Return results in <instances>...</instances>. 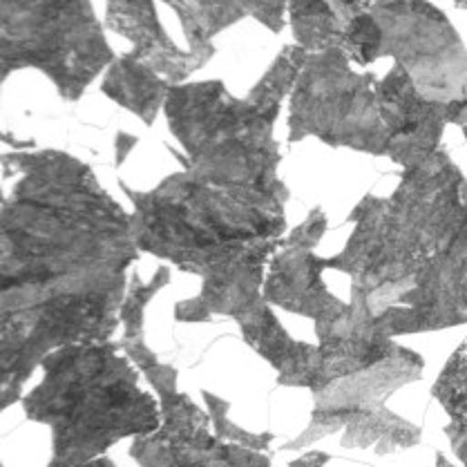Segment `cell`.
Instances as JSON below:
<instances>
[{"label": "cell", "mask_w": 467, "mask_h": 467, "mask_svg": "<svg viewBox=\"0 0 467 467\" xmlns=\"http://www.w3.org/2000/svg\"><path fill=\"white\" fill-rule=\"evenodd\" d=\"M3 200V402L63 347L108 342L137 260L132 220L88 163L58 150L14 152Z\"/></svg>", "instance_id": "1"}, {"label": "cell", "mask_w": 467, "mask_h": 467, "mask_svg": "<svg viewBox=\"0 0 467 467\" xmlns=\"http://www.w3.org/2000/svg\"><path fill=\"white\" fill-rule=\"evenodd\" d=\"M327 268L351 280V317L382 337L467 325V179L441 148L402 171L389 197L367 195Z\"/></svg>", "instance_id": "2"}, {"label": "cell", "mask_w": 467, "mask_h": 467, "mask_svg": "<svg viewBox=\"0 0 467 467\" xmlns=\"http://www.w3.org/2000/svg\"><path fill=\"white\" fill-rule=\"evenodd\" d=\"M132 237L139 251L202 277V293L177 305L179 322L220 313L246 322L268 305L265 266L280 248L285 202L217 186L183 171L150 192L130 191Z\"/></svg>", "instance_id": "3"}, {"label": "cell", "mask_w": 467, "mask_h": 467, "mask_svg": "<svg viewBox=\"0 0 467 467\" xmlns=\"http://www.w3.org/2000/svg\"><path fill=\"white\" fill-rule=\"evenodd\" d=\"M454 110L430 101L405 67L376 77L358 72L342 49L311 52L293 86L289 141L320 139L334 148H351L387 157L405 168L441 150Z\"/></svg>", "instance_id": "4"}, {"label": "cell", "mask_w": 467, "mask_h": 467, "mask_svg": "<svg viewBox=\"0 0 467 467\" xmlns=\"http://www.w3.org/2000/svg\"><path fill=\"white\" fill-rule=\"evenodd\" d=\"M306 57L309 52L296 43L282 47L244 99L233 97L215 78L171 86L163 112L186 150V171L217 186L286 202L273 128Z\"/></svg>", "instance_id": "5"}, {"label": "cell", "mask_w": 467, "mask_h": 467, "mask_svg": "<svg viewBox=\"0 0 467 467\" xmlns=\"http://www.w3.org/2000/svg\"><path fill=\"white\" fill-rule=\"evenodd\" d=\"M45 380L25 399L34 420L54 425L57 456L81 463L132 431L157 425V407L110 342L72 345L41 362Z\"/></svg>", "instance_id": "6"}, {"label": "cell", "mask_w": 467, "mask_h": 467, "mask_svg": "<svg viewBox=\"0 0 467 467\" xmlns=\"http://www.w3.org/2000/svg\"><path fill=\"white\" fill-rule=\"evenodd\" d=\"M342 52L356 66L394 58L430 101L467 112V49L450 18L427 0H374L345 34Z\"/></svg>", "instance_id": "7"}, {"label": "cell", "mask_w": 467, "mask_h": 467, "mask_svg": "<svg viewBox=\"0 0 467 467\" xmlns=\"http://www.w3.org/2000/svg\"><path fill=\"white\" fill-rule=\"evenodd\" d=\"M117 61L92 0H0V83L38 69L77 103Z\"/></svg>", "instance_id": "8"}, {"label": "cell", "mask_w": 467, "mask_h": 467, "mask_svg": "<svg viewBox=\"0 0 467 467\" xmlns=\"http://www.w3.org/2000/svg\"><path fill=\"white\" fill-rule=\"evenodd\" d=\"M325 231L327 217L316 208L277 248L265 282L268 305L311 317L317 337L331 334L351 316L349 302L337 300L322 280L327 260L313 253Z\"/></svg>", "instance_id": "9"}, {"label": "cell", "mask_w": 467, "mask_h": 467, "mask_svg": "<svg viewBox=\"0 0 467 467\" xmlns=\"http://www.w3.org/2000/svg\"><path fill=\"white\" fill-rule=\"evenodd\" d=\"M106 25L132 45L130 54L171 86L186 83L202 69L191 52L179 49L157 14L155 0H106Z\"/></svg>", "instance_id": "10"}, {"label": "cell", "mask_w": 467, "mask_h": 467, "mask_svg": "<svg viewBox=\"0 0 467 467\" xmlns=\"http://www.w3.org/2000/svg\"><path fill=\"white\" fill-rule=\"evenodd\" d=\"M177 14L188 52L203 67L215 57V36L244 18H255L268 32L286 27L289 0H161Z\"/></svg>", "instance_id": "11"}, {"label": "cell", "mask_w": 467, "mask_h": 467, "mask_svg": "<svg viewBox=\"0 0 467 467\" xmlns=\"http://www.w3.org/2000/svg\"><path fill=\"white\" fill-rule=\"evenodd\" d=\"M171 83L159 77L152 67L143 66L130 52L117 57V61L106 69L101 92L121 108L137 114L146 126L157 121L163 108Z\"/></svg>", "instance_id": "12"}, {"label": "cell", "mask_w": 467, "mask_h": 467, "mask_svg": "<svg viewBox=\"0 0 467 467\" xmlns=\"http://www.w3.org/2000/svg\"><path fill=\"white\" fill-rule=\"evenodd\" d=\"M431 396L439 399L450 416L445 431L456 456L467 467V342L450 356L439 380L431 387Z\"/></svg>", "instance_id": "13"}, {"label": "cell", "mask_w": 467, "mask_h": 467, "mask_svg": "<svg viewBox=\"0 0 467 467\" xmlns=\"http://www.w3.org/2000/svg\"><path fill=\"white\" fill-rule=\"evenodd\" d=\"M286 16L296 45L309 54L334 47L342 49L345 25L329 0H289Z\"/></svg>", "instance_id": "14"}, {"label": "cell", "mask_w": 467, "mask_h": 467, "mask_svg": "<svg viewBox=\"0 0 467 467\" xmlns=\"http://www.w3.org/2000/svg\"><path fill=\"white\" fill-rule=\"evenodd\" d=\"M459 128H461V130H463V134H465V139H467V114H465V117H463V121H461V123H459Z\"/></svg>", "instance_id": "15"}, {"label": "cell", "mask_w": 467, "mask_h": 467, "mask_svg": "<svg viewBox=\"0 0 467 467\" xmlns=\"http://www.w3.org/2000/svg\"><path fill=\"white\" fill-rule=\"evenodd\" d=\"M454 5L459 9H467V0H454Z\"/></svg>", "instance_id": "16"}]
</instances>
